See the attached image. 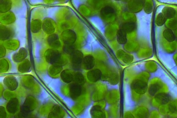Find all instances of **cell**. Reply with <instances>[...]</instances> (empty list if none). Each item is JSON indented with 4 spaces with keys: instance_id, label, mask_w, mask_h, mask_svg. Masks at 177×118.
I'll return each mask as SVG.
<instances>
[{
    "instance_id": "6da1fadb",
    "label": "cell",
    "mask_w": 177,
    "mask_h": 118,
    "mask_svg": "<svg viewBox=\"0 0 177 118\" xmlns=\"http://www.w3.org/2000/svg\"><path fill=\"white\" fill-rule=\"evenodd\" d=\"M46 59L48 62L52 64H57L60 62L61 55L57 50L49 49L46 53Z\"/></svg>"
},
{
    "instance_id": "e0dca14e",
    "label": "cell",
    "mask_w": 177,
    "mask_h": 118,
    "mask_svg": "<svg viewBox=\"0 0 177 118\" xmlns=\"http://www.w3.org/2000/svg\"><path fill=\"white\" fill-rule=\"evenodd\" d=\"M41 23L40 21L35 20L33 22L32 25V31L33 32L37 33L41 30Z\"/></svg>"
},
{
    "instance_id": "277c9868",
    "label": "cell",
    "mask_w": 177,
    "mask_h": 118,
    "mask_svg": "<svg viewBox=\"0 0 177 118\" xmlns=\"http://www.w3.org/2000/svg\"><path fill=\"white\" fill-rule=\"evenodd\" d=\"M101 71L98 69L91 70L87 74L88 79L91 82L95 83L100 79L102 77Z\"/></svg>"
},
{
    "instance_id": "7a4b0ae2",
    "label": "cell",
    "mask_w": 177,
    "mask_h": 118,
    "mask_svg": "<svg viewBox=\"0 0 177 118\" xmlns=\"http://www.w3.org/2000/svg\"><path fill=\"white\" fill-rule=\"evenodd\" d=\"M61 38L65 44L73 45L77 40V35L74 31L67 30L62 33Z\"/></svg>"
},
{
    "instance_id": "9c48e42d",
    "label": "cell",
    "mask_w": 177,
    "mask_h": 118,
    "mask_svg": "<svg viewBox=\"0 0 177 118\" xmlns=\"http://www.w3.org/2000/svg\"><path fill=\"white\" fill-rule=\"evenodd\" d=\"M43 29L47 34H52L54 32L55 27L53 22L48 19L44 22L43 24Z\"/></svg>"
},
{
    "instance_id": "2e32d148",
    "label": "cell",
    "mask_w": 177,
    "mask_h": 118,
    "mask_svg": "<svg viewBox=\"0 0 177 118\" xmlns=\"http://www.w3.org/2000/svg\"><path fill=\"white\" fill-rule=\"evenodd\" d=\"M61 77L63 81L66 83H70L73 79V76L70 72L63 71L61 75Z\"/></svg>"
},
{
    "instance_id": "8992f818",
    "label": "cell",
    "mask_w": 177,
    "mask_h": 118,
    "mask_svg": "<svg viewBox=\"0 0 177 118\" xmlns=\"http://www.w3.org/2000/svg\"><path fill=\"white\" fill-rule=\"evenodd\" d=\"M132 86L135 92L138 94H143L146 91V83L142 81H135L133 84Z\"/></svg>"
},
{
    "instance_id": "ac0fdd59",
    "label": "cell",
    "mask_w": 177,
    "mask_h": 118,
    "mask_svg": "<svg viewBox=\"0 0 177 118\" xmlns=\"http://www.w3.org/2000/svg\"><path fill=\"white\" fill-rule=\"evenodd\" d=\"M63 50L68 54H71L74 51L73 45L65 44L63 47Z\"/></svg>"
},
{
    "instance_id": "ba28073f",
    "label": "cell",
    "mask_w": 177,
    "mask_h": 118,
    "mask_svg": "<svg viewBox=\"0 0 177 118\" xmlns=\"http://www.w3.org/2000/svg\"><path fill=\"white\" fill-rule=\"evenodd\" d=\"M81 86L78 84L75 83L71 84L70 87V92L72 97L76 98L80 96L81 93Z\"/></svg>"
},
{
    "instance_id": "52a82bcc",
    "label": "cell",
    "mask_w": 177,
    "mask_h": 118,
    "mask_svg": "<svg viewBox=\"0 0 177 118\" xmlns=\"http://www.w3.org/2000/svg\"><path fill=\"white\" fill-rule=\"evenodd\" d=\"M48 42L49 45L52 47L58 48L60 46L59 36L55 34H52L49 36Z\"/></svg>"
},
{
    "instance_id": "d6986e66",
    "label": "cell",
    "mask_w": 177,
    "mask_h": 118,
    "mask_svg": "<svg viewBox=\"0 0 177 118\" xmlns=\"http://www.w3.org/2000/svg\"><path fill=\"white\" fill-rule=\"evenodd\" d=\"M115 1H119V0H115Z\"/></svg>"
},
{
    "instance_id": "9a60e30c",
    "label": "cell",
    "mask_w": 177,
    "mask_h": 118,
    "mask_svg": "<svg viewBox=\"0 0 177 118\" xmlns=\"http://www.w3.org/2000/svg\"><path fill=\"white\" fill-rule=\"evenodd\" d=\"M73 79L76 83L80 85L84 84L85 80L84 75L80 73H77L73 77Z\"/></svg>"
},
{
    "instance_id": "4fadbf2b",
    "label": "cell",
    "mask_w": 177,
    "mask_h": 118,
    "mask_svg": "<svg viewBox=\"0 0 177 118\" xmlns=\"http://www.w3.org/2000/svg\"><path fill=\"white\" fill-rule=\"evenodd\" d=\"M18 100L15 98L11 100L7 105L8 111L10 113H14L16 111L18 106Z\"/></svg>"
},
{
    "instance_id": "30bf717a",
    "label": "cell",
    "mask_w": 177,
    "mask_h": 118,
    "mask_svg": "<svg viewBox=\"0 0 177 118\" xmlns=\"http://www.w3.org/2000/svg\"><path fill=\"white\" fill-rule=\"evenodd\" d=\"M117 40L118 43L120 44H125L127 42V33L125 31L120 29L117 34Z\"/></svg>"
},
{
    "instance_id": "8fae6325",
    "label": "cell",
    "mask_w": 177,
    "mask_h": 118,
    "mask_svg": "<svg viewBox=\"0 0 177 118\" xmlns=\"http://www.w3.org/2000/svg\"><path fill=\"white\" fill-rule=\"evenodd\" d=\"M91 114L93 117L102 118L105 116L104 113L101 107L95 106L91 109Z\"/></svg>"
},
{
    "instance_id": "5bb4252c",
    "label": "cell",
    "mask_w": 177,
    "mask_h": 118,
    "mask_svg": "<svg viewBox=\"0 0 177 118\" xmlns=\"http://www.w3.org/2000/svg\"><path fill=\"white\" fill-rule=\"evenodd\" d=\"M136 25L133 22H127L121 25V29H123L127 33H131L135 30Z\"/></svg>"
},
{
    "instance_id": "7c38bea8",
    "label": "cell",
    "mask_w": 177,
    "mask_h": 118,
    "mask_svg": "<svg viewBox=\"0 0 177 118\" xmlns=\"http://www.w3.org/2000/svg\"><path fill=\"white\" fill-rule=\"evenodd\" d=\"M10 30L4 26L1 27V40H4L9 39L12 35Z\"/></svg>"
},
{
    "instance_id": "3957f363",
    "label": "cell",
    "mask_w": 177,
    "mask_h": 118,
    "mask_svg": "<svg viewBox=\"0 0 177 118\" xmlns=\"http://www.w3.org/2000/svg\"><path fill=\"white\" fill-rule=\"evenodd\" d=\"M71 59L72 63L76 67H78L83 63L84 55L79 50H74L71 54Z\"/></svg>"
},
{
    "instance_id": "5b68a950",
    "label": "cell",
    "mask_w": 177,
    "mask_h": 118,
    "mask_svg": "<svg viewBox=\"0 0 177 118\" xmlns=\"http://www.w3.org/2000/svg\"><path fill=\"white\" fill-rule=\"evenodd\" d=\"M84 68L85 70L92 69L95 65V60L93 56L91 55L85 56L83 61Z\"/></svg>"
}]
</instances>
